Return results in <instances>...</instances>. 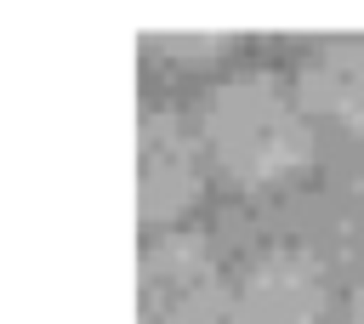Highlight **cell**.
Returning <instances> with one entry per match:
<instances>
[{
	"mask_svg": "<svg viewBox=\"0 0 364 324\" xmlns=\"http://www.w3.org/2000/svg\"><path fill=\"white\" fill-rule=\"evenodd\" d=\"M193 131L205 142V159L228 182H245V188L284 182L313 153V125H307L296 91L273 74L216 80L210 97L199 102Z\"/></svg>",
	"mask_w": 364,
	"mask_h": 324,
	"instance_id": "6da1fadb",
	"label": "cell"
},
{
	"mask_svg": "<svg viewBox=\"0 0 364 324\" xmlns=\"http://www.w3.org/2000/svg\"><path fill=\"white\" fill-rule=\"evenodd\" d=\"M136 307L148 324H216L228 318V279L199 233L165 227L136 256Z\"/></svg>",
	"mask_w": 364,
	"mask_h": 324,
	"instance_id": "7a4b0ae2",
	"label": "cell"
},
{
	"mask_svg": "<svg viewBox=\"0 0 364 324\" xmlns=\"http://www.w3.org/2000/svg\"><path fill=\"white\" fill-rule=\"evenodd\" d=\"M330 273L301 244H267L228 290V324H324Z\"/></svg>",
	"mask_w": 364,
	"mask_h": 324,
	"instance_id": "3957f363",
	"label": "cell"
},
{
	"mask_svg": "<svg viewBox=\"0 0 364 324\" xmlns=\"http://www.w3.org/2000/svg\"><path fill=\"white\" fill-rule=\"evenodd\" d=\"M199 182H205L199 131L171 108H148L136 119V216L165 233V222H176L199 199Z\"/></svg>",
	"mask_w": 364,
	"mask_h": 324,
	"instance_id": "277c9868",
	"label": "cell"
},
{
	"mask_svg": "<svg viewBox=\"0 0 364 324\" xmlns=\"http://www.w3.org/2000/svg\"><path fill=\"white\" fill-rule=\"evenodd\" d=\"M296 102L307 119L364 136V34L313 45L296 68Z\"/></svg>",
	"mask_w": 364,
	"mask_h": 324,
	"instance_id": "5b68a950",
	"label": "cell"
},
{
	"mask_svg": "<svg viewBox=\"0 0 364 324\" xmlns=\"http://www.w3.org/2000/svg\"><path fill=\"white\" fill-rule=\"evenodd\" d=\"M216 45H222L216 34H159V40H154V51H159V57H199V51L210 57Z\"/></svg>",
	"mask_w": 364,
	"mask_h": 324,
	"instance_id": "8992f818",
	"label": "cell"
},
{
	"mask_svg": "<svg viewBox=\"0 0 364 324\" xmlns=\"http://www.w3.org/2000/svg\"><path fill=\"white\" fill-rule=\"evenodd\" d=\"M341 324H364V279L347 290V307H341Z\"/></svg>",
	"mask_w": 364,
	"mask_h": 324,
	"instance_id": "52a82bcc",
	"label": "cell"
}]
</instances>
